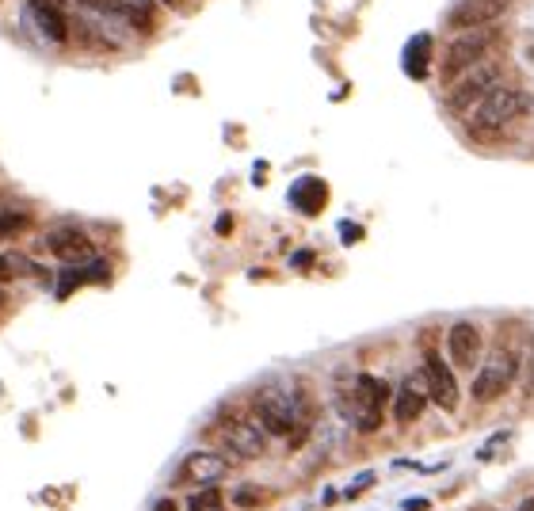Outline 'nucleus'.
<instances>
[{
	"label": "nucleus",
	"mask_w": 534,
	"mask_h": 511,
	"mask_svg": "<svg viewBox=\"0 0 534 511\" xmlns=\"http://www.w3.org/2000/svg\"><path fill=\"white\" fill-rule=\"evenodd\" d=\"M225 474H229V458L214 454V451H195V454L184 458L176 481H184V484H218Z\"/></svg>",
	"instance_id": "f8f14e48"
},
{
	"label": "nucleus",
	"mask_w": 534,
	"mask_h": 511,
	"mask_svg": "<svg viewBox=\"0 0 534 511\" xmlns=\"http://www.w3.org/2000/svg\"><path fill=\"white\" fill-rule=\"evenodd\" d=\"M46 248L58 256L61 263H84V260H92V240H88L84 229H54V233L46 237Z\"/></svg>",
	"instance_id": "4468645a"
},
{
	"label": "nucleus",
	"mask_w": 534,
	"mask_h": 511,
	"mask_svg": "<svg viewBox=\"0 0 534 511\" xmlns=\"http://www.w3.org/2000/svg\"><path fill=\"white\" fill-rule=\"evenodd\" d=\"M512 0H458L447 16L451 31H474V28H489L507 12Z\"/></svg>",
	"instance_id": "1a4fd4ad"
},
{
	"label": "nucleus",
	"mask_w": 534,
	"mask_h": 511,
	"mask_svg": "<svg viewBox=\"0 0 534 511\" xmlns=\"http://www.w3.org/2000/svg\"><path fill=\"white\" fill-rule=\"evenodd\" d=\"M126 16H130L134 23V31H149L153 28V8H149V0H126Z\"/></svg>",
	"instance_id": "aec40b11"
},
{
	"label": "nucleus",
	"mask_w": 534,
	"mask_h": 511,
	"mask_svg": "<svg viewBox=\"0 0 534 511\" xmlns=\"http://www.w3.org/2000/svg\"><path fill=\"white\" fill-rule=\"evenodd\" d=\"M229 229H233V218H229V214H222V218H218V233L225 237V233H229Z\"/></svg>",
	"instance_id": "a878e982"
},
{
	"label": "nucleus",
	"mask_w": 534,
	"mask_h": 511,
	"mask_svg": "<svg viewBox=\"0 0 534 511\" xmlns=\"http://www.w3.org/2000/svg\"><path fill=\"white\" fill-rule=\"evenodd\" d=\"M424 405H428V389H420L409 378L397 389V397H393V416H397L401 424H412V420H420V413H424Z\"/></svg>",
	"instance_id": "2eb2a0df"
},
{
	"label": "nucleus",
	"mask_w": 534,
	"mask_h": 511,
	"mask_svg": "<svg viewBox=\"0 0 534 511\" xmlns=\"http://www.w3.org/2000/svg\"><path fill=\"white\" fill-rule=\"evenodd\" d=\"M187 511H225V496L214 489V484H207V489H199L187 500Z\"/></svg>",
	"instance_id": "6ab92c4d"
},
{
	"label": "nucleus",
	"mask_w": 534,
	"mask_h": 511,
	"mask_svg": "<svg viewBox=\"0 0 534 511\" xmlns=\"http://www.w3.org/2000/svg\"><path fill=\"white\" fill-rule=\"evenodd\" d=\"M23 23H27L43 43H66L69 38V20L61 16V8L54 4V0H27Z\"/></svg>",
	"instance_id": "6e6552de"
},
{
	"label": "nucleus",
	"mask_w": 534,
	"mask_h": 511,
	"mask_svg": "<svg viewBox=\"0 0 534 511\" xmlns=\"http://www.w3.org/2000/svg\"><path fill=\"white\" fill-rule=\"evenodd\" d=\"M76 20H81V28L92 35L99 46H111V50L126 46V38L134 31V23L122 4H81Z\"/></svg>",
	"instance_id": "20e7f679"
},
{
	"label": "nucleus",
	"mask_w": 534,
	"mask_h": 511,
	"mask_svg": "<svg viewBox=\"0 0 534 511\" xmlns=\"http://www.w3.org/2000/svg\"><path fill=\"white\" fill-rule=\"evenodd\" d=\"M404 507H409V511H428V500H409Z\"/></svg>",
	"instance_id": "bb28decb"
},
{
	"label": "nucleus",
	"mask_w": 534,
	"mask_h": 511,
	"mask_svg": "<svg viewBox=\"0 0 534 511\" xmlns=\"http://www.w3.org/2000/svg\"><path fill=\"white\" fill-rule=\"evenodd\" d=\"M164 4H176V0H164Z\"/></svg>",
	"instance_id": "c756f323"
},
{
	"label": "nucleus",
	"mask_w": 534,
	"mask_h": 511,
	"mask_svg": "<svg viewBox=\"0 0 534 511\" xmlns=\"http://www.w3.org/2000/svg\"><path fill=\"white\" fill-rule=\"evenodd\" d=\"M515 370H519V359L507 348H496L485 363H481V370L474 374V386H469V393H474L477 405H489L496 401L500 393L515 381Z\"/></svg>",
	"instance_id": "0eeeda50"
},
{
	"label": "nucleus",
	"mask_w": 534,
	"mask_h": 511,
	"mask_svg": "<svg viewBox=\"0 0 534 511\" xmlns=\"http://www.w3.org/2000/svg\"><path fill=\"white\" fill-rule=\"evenodd\" d=\"M340 233H343V240L351 245V240H359V237H363V229H359V225H340Z\"/></svg>",
	"instance_id": "b1692460"
},
{
	"label": "nucleus",
	"mask_w": 534,
	"mask_h": 511,
	"mask_svg": "<svg viewBox=\"0 0 534 511\" xmlns=\"http://www.w3.org/2000/svg\"><path fill=\"white\" fill-rule=\"evenodd\" d=\"M153 511H180V507H176L172 500H161V504H157V507H153Z\"/></svg>",
	"instance_id": "cd10ccee"
},
{
	"label": "nucleus",
	"mask_w": 534,
	"mask_h": 511,
	"mask_svg": "<svg viewBox=\"0 0 534 511\" xmlns=\"http://www.w3.org/2000/svg\"><path fill=\"white\" fill-rule=\"evenodd\" d=\"M424 389H428V397L439 408H447V413L458 408V381H454L451 366L443 363L439 355H428L424 359Z\"/></svg>",
	"instance_id": "9b49d317"
},
{
	"label": "nucleus",
	"mask_w": 534,
	"mask_h": 511,
	"mask_svg": "<svg viewBox=\"0 0 534 511\" xmlns=\"http://www.w3.org/2000/svg\"><path fill=\"white\" fill-rule=\"evenodd\" d=\"M104 279H107V263H92V267H81V271H76V267H73V271H66V275H61V287H58V294H61V298H66V294L73 290V287H81V283H104Z\"/></svg>",
	"instance_id": "f3484780"
},
{
	"label": "nucleus",
	"mask_w": 534,
	"mask_h": 511,
	"mask_svg": "<svg viewBox=\"0 0 534 511\" xmlns=\"http://www.w3.org/2000/svg\"><path fill=\"white\" fill-rule=\"evenodd\" d=\"M222 439L229 446V454L245 458V462L248 458H260L267 451V431H263L260 420H233V424H225Z\"/></svg>",
	"instance_id": "9d476101"
},
{
	"label": "nucleus",
	"mask_w": 534,
	"mask_h": 511,
	"mask_svg": "<svg viewBox=\"0 0 534 511\" xmlns=\"http://www.w3.org/2000/svg\"><path fill=\"white\" fill-rule=\"evenodd\" d=\"M496 84H504V61L500 58H485L474 69L458 73L447 84V107L451 111H474Z\"/></svg>",
	"instance_id": "f03ea898"
},
{
	"label": "nucleus",
	"mask_w": 534,
	"mask_h": 511,
	"mask_svg": "<svg viewBox=\"0 0 534 511\" xmlns=\"http://www.w3.org/2000/svg\"><path fill=\"white\" fill-rule=\"evenodd\" d=\"M496 43H500V35H496L492 28H474V31H458V38L447 46V54H443V81H454L458 73L474 69L477 61L492 58Z\"/></svg>",
	"instance_id": "7ed1b4c3"
},
{
	"label": "nucleus",
	"mask_w": 534,
	"mask_h": 511,
	"mask_svg": "<svg viewBox=\"0 0 534 511\" xmlns=\"http://www.w3.org/2000/svg\"><path fill=\"white\" fill-rule=\"evenodd\" d=\"M530 96L523 92V88H515V84H496L492 92L481 99V104L469 111V130L481 134V138H496V134H504L512 122H519L523 114L530 111Z\"/></svg>",
	"instance_id": "f257e3e1"
},
{
	"label": "nucleus",
	"mask_w": 534,
	"mask_h": 511,
	"mask_svg": "<svg viewBox=\"0 0 534 511\" xmlns=\"http://www.w3.org/2000/svg\"><path fill=\"white\" fill-rule=\"evenodd\" d=\"M233 504L237 507H252V504H260V492L256 489H237L233 492Z\"/></svg>",
	"instance_id": "4be33fe9"
},
{
	"label": "nucleus",
	"mask_w": 534,
	"mask_h": 511,
	"mask_svg": "<svg viewBox=\"0 0 534 511\" xmlns=\"http://www.w3.org/2000/svg\"><path fill=\"white\" fill-rule=\"evenodd\" d=\"M519 511H534V496H527V500L519 504Z\"/></svg>",
	"instance_id": "c85d7f7f"
},
{
	"label": "nucleus",
	"mask_w": 534,
	"mask_h": 511,
	"mask_svg": "<svg viewBox=\"0 0 534 511\" xmlns=\"http://www.w3.org/2000/svg\"><path fill=\"white\" fill-rule=\"evenodd\" d=\"M290 263H294V267H310V263H313V252H298Z\"/></svg>",
	"instance_id": "393cba45"
},
{
	"label": "nucleus",
	"mask_w": 534,
	"mask_h": 511,
	"mask_svg": "<svg viewBox=\"0 0 534 511\" xmlns=\"http://www.w3.org/2000/svg\"><path fill=\"white\" fill-rule=\"evenodd\" d=\"M447 355H451L454 366L474 370V363L481 359V328L469 325V321L451 325V332H447Z\"/></svg>",
	"instance_id": "ddd939ff"
},
{
	"label": "nucleus",
	"mask_w": 534,
	"mask_h": 511,
	"mask_svg": "<svg viewBox=\"0 0 534 511\" xmlns=\"http://www.w3.org/2000/svg\"><path fill=\"white\" fill-rule=\"evenodd\" d=\"M325 199H328V187L317 180V176H302V180L290 187V202H294L302 214H317L325 207Z\"/></svg>",
	"instance_id": "dca6fc26"
},
{
	"label": "nucleus",
	"mask_w": 534,
	"mask_h": 511,
	"mask_svg": "<svg viewBox=\"0 0 534 511\" xmlns=\"http://www.w3.org/2000/svg\"><path fill=\"white\" fill-rule=\"evenodd\" d=\"M523 389H527V393H534V343H530L527 363H523Z\"/></svg>",
	"instance_id": "5701e85b"
},
{
	"label": "nucleus",
	"mask_w": 534,
	"mask_h": 511,
	"mask_svg": "<svg viewBox=\"0 0 534 511\" xmlns=\"http://www.w3.org/2000/svg\"><path fill=\"white\" fill-rule=\"evenodd\" d=\"M428 54H431V38L428 35H416L409 50H404V73H412V76H424L428 69Z\"/></svg>",
	"instance_id": "a211bd4d"
},
{
	"label": "nucleus",
	"mask_w": 534,
	"mask_h": 511,
	"mask_svg": "<svg viewBox=\"0 0 534 511\" xmlns=\"http://www.w3.org/2000/svg\"><path fill=\"white\" fill-rule=\"evenodd\" d=\"M27 225V214H16V210H0V237L16 233V229Z\"/></svg>",
	"instance_id": "412c9836"
},
{
	"label": "nucleus",
	"mask_w": 534,
	"mask_h": 511,
	"mask_svg": "<svg viewBox=\"0 0 534 511\" xmlns=\"http://www.w3.org/2000/svg\"><path fill=\"white\" fill-rule=\"evenodd\" d=\"M256 420L263 424L267 436H290L302 420L298 397L283 386H263L256 393Z\"/></svg>",
	"instance_id": "39448f33"
},
{
	"label": "nucleus",
	"mask_w": 534,
	"mask_h": 511,
	"mask_svg": "<svg viewBox=\"0 0 534 511\" xmlns=\"http://www.w3.org/2000/svg\"><path fill=\"white\" fill-rule=\"evenodd\" d=\"M389 401V386L374 374H359L351 386V405L343 413L351 416V424L359 431H378L381 428V408Z\"/></svg>",
	"instance_id": "423d86ee"
}]
</instances>
